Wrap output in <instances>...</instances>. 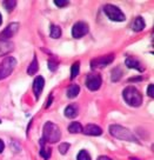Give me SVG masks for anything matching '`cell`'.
Listing matches in <instances>:
<instances>
[{
  "label": "cell",
  "instance_id": "6da1fadb",
  "mask_svg": "<svg viewBox=\"0 0 154 160\" xmlns=\"http://www.w3.org/2000/svg\"><path fill=\"white\" fill-rule=\"evenodd\" d=\"M61 138V132H60L59 126L52 122V121H47L44 128H42V140L44 142H50V144H54L58 142Z\"/></svg>",
  "mask_w": 154,
  "mask_h": 160
},
{
  "label": "cell",
  "instance_id": "7a4b0ae2",
  "mask_svg": "<svg viewBox=\"0 0 154 160\" xmlns=\"http://www.w3.org/2000/svg\"><path fill=\"white\" fill-rule=\"evenodd\" d=\"M122 97H124L125 101L128 104L129 106L133 107H139L142 104V95L138 91L134 86H128L126 87L122 92Z\"/></svg>",
  "mask_w": 154,
  "mask_h": 160
},
{
  "label": "cell",
  "instance_id": "3957f363",
  "mask_svg": "<svg viewBox=\"0 0 154 160\" xmlns=\"http://www.w3.org/2000/svg\"><path fill=\"white\" fill-rule=\"evenodd\" d=\"M109 133L112 137H114L119 140H125V141H134L137 142L138 140L134 137V134L124 126L120 125H111L109 126Z\"/></svg>",
  "mask_w": 154,
  "mask_h": 160
},
{
  "label": "cell",
  "instance_id": "277c9868",
  "mask_svg": "<svg viewBox=\"0 0 154 160\" xmlns=\"http://www.w3.org/2000/svg\"><path fill=\"white\" fill-rule=\"evenodd\" d=\"M17 66V59L13 57H6L5 59L0 62V80L6 79Z\"/></svg>",
  "mask_w": 154,
  "mask_h": 160
},
{
  "label": "cell",
  "instance_id": "5b68a950",
  "mask_svg": "<svg viewBox=\"0 0 154 160\" xmlns=\"http://www.w3.org/2000/svg\"><path fill=\"white\" fill-rule=\"evenodd\" d=\"M104 12L105 14L107 15L111 20H113V21H125L126 20L125 14L121 12V10H120L119 7H117L115 5H112V4L105 5Z\"/></svg>",
  "mask_w": 154,
  "mask_h": 160
},
{
  "label": "cell",
  "instance_id": "8992f818",
  "mask_svg": "<svg viewBox=\"0 0 154 160\" xmlns=\"http://www.w3.org/2000/svg\"><path fill=\"white\" fill-rule=\"evenodd\" d=\"M114 60V54H107L104 57H98L95 59L91 60V67L95 70V68H104L106 66H108L109 64H112Z\"/></svg>",
  "mask_w": 154,
  "mask_h": 160
},
{
  "label": "cell",
  "instance_id": "52a82bcc",
  "mask_svg": "<svg viewBox=\"0 0 154 160\" xmlns=\"http://www.w3.org/2000/svg\"><path fill=\"white\" fill-rule=\"evenodd\" d=\"M87 33H88V25L84 21H78L72 27V37L74 39H80Z\"/></svg>",
  "mask_w": 154,
  "mask_h": 160
},
{
  "label": "cell",
  "instance_id": "ba28073f",
  "mask_svg": "<svg viewBox=\"0 0 154 160\" xmlns=\"http://www.w3.org/2000/svg\"><path fill=\"white\" fill-rule=\"evenodd\" d=\"M101 77L97 73H91L86 78V87L90 91H98L101 86Z\"/></svg>",
  "mask_w": 154,
  "mask_h": 160
},
{
  "label": "cell",
  "instance_id": "9c48e42d",
  "mask_svg": "<svg viewBox=\"0 0 154 160\" xmlns=\"http://www.w3.org/2000/svg\"><path fill=\"white\" fill-rule=\"evenodd\" d=\"M18 30H19V24L18 22H12V24H10L5 30L0 33V39L8 40L18 32Z\"/></svg>",
  "mask_w": 154,
  "mask_h": 160
},
{
  "label": "cell",
  "instance_id": "30bf717a",
  "mask_svg": "<svg viewBox=\"0 0 154 160\" xmlns=\"http://www.w3.org/2000/svg\"><path fill=\"white\" fill-rule=\"evenodd\" d=\"M14 50V44L11 40H1L0 39V57L7 55Z\"/></svg>",
  "mask_w": 154,
  "mask_h": 160
},
{
  "label": "cell",
  "instance_id": "8fae6325",
  "mask_svg": "<svg viewBox=\"0 0 154 160\" xmlns=\"http://www.w3.org/2000/svg\"><path fill=\"white\" fill-rule=\"evenodd\" d=\"M44 85H45V80L42 77H37L33 82V92H34V95L37 100L40 98V94L44 90Z\"/></svg>",
  "mask_w": 154,
  "mask_h": 160
},
{
  "label": "cell",
  "instance_id": "7c38bea8",
  "mask_svg": "<svg viewBox=\"0 0 154 160\" xmlns=\"http://www.w3.org/2000/svg\"><path fill=\"white\" fill-rule=\"evenodd\" d=\"M82 133L86 135H101L102 134V130L100 128L99 126L93 125V124H88L86 125L85 127H82Z\"/></svg>",
  "mask_w": 154,
  "mask_h": 160
},
{
  "label": "cell",
  "instance_id": "4fadbf2b",
  "mask_svg": "<svg viewBox=\"0 0 154 160\" xmlns=\"http://www.w3.org/2000/svg\"><path fill=\"white\" fill-rule=\"evenodd\" d=\"M125 64H126V66L128 68H134V70L139 71V72H144L145 71V67L141 65V62H140L139 60L135 59V58H133V57L127 58V59L125 60Z\"/></svg>",
  "mask_w": 154,
  "mask_h": 160
},
{
  "label": "cell",
  "instance_id": "5bb4252c",
  "mask_svg": "<svg viewBox=\"0 0 154 160\" xmlns=\"http://www.w3.org/2000/svg\"><path fill=\"white\" fill-rule=\"evenodd\" d=\"M78 114H79V107L75 104H71V105H68L65 108V115L67 118H70V119L75 118Z\"/></svg>",
  "mask_w": 154,
  "mask_h": 160
},
{
  "label": "cell",
  "instance_id": "9a60e30c",
  "mask_svg": "<svg viewBox=\"0 0 154 160\" xmlns=\"http://www.w3.org/2000/svg\"><path fill=\"white\" fill-rule=\"evenodd\" d=\"M145 28V21L141 17H137L132 22V30L134 32H140Z\"/></svg>",
  "mask_w": 154,
  "mask_h": 160
},
{
  "label": "cell",
  "instance_id": "2e32d148",
  "mask_svg": "<svg viewBox=\"0 0 154 160\" xmlns=\"http://www.w3.org/2000/svg\"><path fill=\"white\" fill-rule=\"evenodd\" d=\"M122 74H124V72L121 70V67L117 66V67H114V68L112 70V72H111V80H112L113 82H118V81L122 78Z\"/></svg>",
  "mask_w": 154,
  "mask_h": 160
},
{
  "label": "cell",
  "instance_id": "e0dca14e",
  "mask_svg": "<svg viewBox=\"0 0 154 160\" xmlns=\"http://www.w3.org/2000/svg\"><path fill=\"white\" fill-rule=\"evenodd\" d=\"M38 71H39V62H38L37 57H34V59L32 60V62L30 64V66L27 67V73L30 75H34Z\"/></svg>",
  "mask_w": 154,
  "mask_h": 160
},
{
  "label": "cell",
  "instance_id": "ac0fdd59",
  "mask_svg": "<svg viewBox=\"0 0 154 160\" xmlns=\"http://www.w3.org/2000/svg\"><path fill=\"white\" fill-rule=\"evenodd\" d=\"M80 92V87L77 84H73V85H71L68 88H67V97L70 98V99H73L75 97H78Z\"/></svg>",
  "mask_w": 154,
  "mask_h": 160
},
{
  "label": "cell",
  "instance_id": "d6986e66",
  "mask_svg": "<svg viewBox=\"0 0 154 160\" xmlns=\"http://www.w3.org/2000/svg\"><path fill=\"white\" fill-rule=\"evenodd\" d=\"M50 35L51 38H53V39H59L61 37V28L57 25H51Z\"/></svg>",
  "mask_w": 154,
  "mask_h": 160
},
{
  "label": "cell",
  "instance_id": "ffe728a7",
  "mask_svg": "<svg viewBox=\"0 0 154 160\" xmlns=\"http://www.w3.org/2000/svg\"><path fill=\"white\" fill-rule=\"evenodd\" d=\"M68 131H70L71 133H82V126L80 122L78 121H75V122H72L70 126H68Z\"/></svg>",
  "mask_w": 154,
  "mask_h": 160
},
{
  "label": "cell",
  "instance_id": "44dd1931",
  "mask_svg": "<svg viewBox=\"0 0 154 160\" xmlns=\"http://www.w3.org/2000/svg\"><path fill=\"white\" fill-rule=\"evenodd\" d=\"M79 71H80V62L79 61H75L74 64L72 65V68H71V79H74L79 75Z\"/></svg>",
  "mask_w": 154,
  "mask_h": 160
},
{
  "label": "cell",
  "instance_id": "7402d4cb",
  "mask_svg": "<svg viewBox=\"0 0 154 160\" xmlns=\"http://www.w3.org/2000/svg\"><path fill=\"white\" fill-rule=\"evenodd\" d=\"M41 150H40V155L44 158V159H50L51 158V148L48 147H45L44 146V140H41Z\"/></svg>",
  "mask_w": 154,
  "mask_h": 160
},
{
  "label": "cell",
  "instance_id": "603a6c76",
  "mask_svg": "<svg viewBox=\"0 0 154 160\" xmlns=\"http://www.w3.org/2000/svg\"><path fill=\"white\" fill-rule=\"evenodd\" d=\"M15 6H17V1L15 0H6V1H4V7L8 12H12V11L14 10Z\"/></svg>",
  "mask_w": 154,
  "mask_h": 160
},
{
  "label": "cell",
  "instance_id": "cb8c5ba5",
  "mask_svg": "<svg viewBox=\"0 0 154 160\" xmlns=\"http://www.w3.org/2000/svg\"><path fill=\"white\" fill-rule=\"evenodd\" d=\"M77 160H92L91 159L90 153L86 150H81L77 155Z\"/></svg>",
  "mask_w": 154,
  "mask_h": 160
},
{
  "label": "cell",
  "instance_id": "d4e9b609",
  "mask_svg": "<svg viewBox=\"0 0 154 160\" xmlns=\"http://www.w3.org/2000/svg\"><path fill=\"white\" fill-rule=\"evenodd\" d=\"M68 148H70V144L68 142H62V144H60L59 145V152L61 154H66L67 152H68Z\"/></svg>",
  "mask_w": 154,
  "mask_h": 160
},
{
  "label": "cell",
  "instance_id": "484cf974",
  "mask_svg": "<svg viewBox=\"0 0 154 160\" xmlns=\"http://www.w3.org/2000/svg\"><path fill=\"white\" fill-rule=\"evenodd\" d=\"M48 68H50L52 72H54V71H57V68H58V64H57L55 61H53L52 59L48 60Z\"/></svg>",
  "mask_w": 154,
  "mask_h": 160
},
{
  "label": "cell",
  "instance_id": "4316f807",
  "mask_svg": "<svg viewBox=\"0 0 154 160\" xmlns=\"http://www.w3.org/2000/svg\"><path fill=\"white\" fill-rule=\"evenodd\" d=\"M54 4L58 7H65V6L68 5V1L67 0H62V1H59V0H54Z\"/></svg>",
  "mask_w": 154,
  "mask_h": 160
},
{
  "label": "cell",
  "instance_id": "83f0119b",
  "mask_svg": "<svg viewBox=\"0 0 154 160\" xmlns=\"http://www.w3.org/2000/svg\"><path fill=\"white\" fill-rule=\"evenodd\" d=\"M147 95L151 97V98H153L154 97V85L153 84H151L148 86V88H147Z\"/></svg>",
  "mask_w": 154,
  "mask_h": 160
},
{
  "label": "cell",
  "instance_id": "f1b7e54d",
  "mask_svg": "<svg viewBox=\"0 0 154 160\" xmlns=\"http://www.w3.org/2000/svg\"><path fill=\"white\" fill-rule=\"evenodd\" d=\"M5 148V144H4V141L0 139V153H2V151Z\"/></svg>",
  "mask_w": 154,
  "mask_h": 160
},
{
  "label": "cell",
  "instance_id": "f546056e",
  "mask_svg": "<svg viewBox=\"0 0 154 160\" xmlns=\"http://www.w3.org/2000/svg\"><path fill=\"white\" fill-rule=\"evenodd\" d=\"M97 160H112L109 157H107V155H101V157H99Z\"/></svg>",
  "mask_w": 154,
  "mask_h": 160
},
{
  "label": "cell",
  "instance_id": "4dcf8cb0",
  "mask_svg": "<svg viewBox=\"0 0 154 160\" xmlns=\"http://www.w3.org/2000/svg\"><path fill=\"white\" fill-rule=\"evenodd\" d=\"M52 100H53V97H52V95H50V99H48V102H47V104H46V108H48V107H50L51 106V104H52Z\"/></svg>",
  "mask_w": 154,
  "mask_h": 160
},
{
  "label": "cell",
  "instance_id": "1f68e13d",
  "mask_svg": "<svg viewBox=\"0 0 154 160\" xmlns=\"http://www.w3.org/2000/svg\"><path fill=\"white\" fill-rule=\"evenodd\" d=\"M2 24V17H1V14H0V25Z\"/></svg>",
  "mask_w": 154,
  "mask_h": 160
},
{
  "label": "cell",
  "instance_id": "d6a6232c",
  "mask_svg": "<svg viewBox=\"0 0 154 160\" xmlns=\"http://www.w3.org/2000/svg\"><path fill=\"white\" fill-rule=\"evenodd\" d=\"M0 124H1V120H0Z\"/></svg>",
  "mask_w": 154,
  "mask_h": 160
}]
</instances>
